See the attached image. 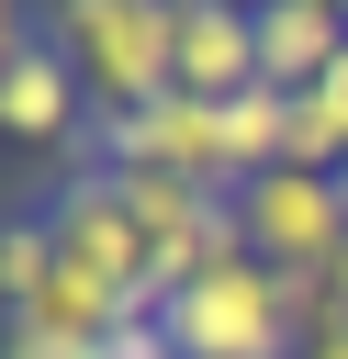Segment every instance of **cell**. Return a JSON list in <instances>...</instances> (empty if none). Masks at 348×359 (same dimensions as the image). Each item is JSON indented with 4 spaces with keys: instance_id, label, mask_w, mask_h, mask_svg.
<instances>
[{
    "instance_id": "5b68a950",
    "label": "cell",
    "mask_w": 348,
    "mask_h": 359,
    "mask_svg": "<svg viewBox=\"0 0 348 359\" xmlns=\"http://www.w3.org/2000/svg\"><path fill=\"white\" fill-rule=\"evenodd\" d=\"M0 135H11V146H67V135H90V90H79V67H67L45 34L0 67Z\"/></svg>"
},
{
    "instance_id": "277c9868",
    "label": "cell",
    "mask_w": 348,
    "mask_h": 359,
    "mask_svg": "<svg viewBox=\"0 0 348 359\" xmlns=\"http://www.w3.org/2000/svg\"><path fill=\"white\" fill-rule=\"evenodd\" d=\"M45 224H56V258H79L90 280H112V292H135V303H168V292H157V258H146V224H135V202H123V168H79V180L45 202Z\"/></svg>"
},
{
    "instance_id": "ba28073f",
    "label": "cell",
    "mask_w": 348,
    "mask_h": 359,
    "mask_svg": "<svg viewBox=\"0 0 348 359\" xmlns=\"http://www.w3.org/2000/svg\"><path fill=\"white\" fill-rule=\"evenodd\" d=\"M303 101H314V112H326V123H337V135H348V56H337V67H326V79H314V90H303Z\"/></svg>"
},
{
    "instance_id": "9c48e42d",
    "label": "cell",
    "mask_w": 348,
    "mask_h": 359,
    "mask_svg": "<svg viewBox=\"0 0 348 359\" xmlns=\"http://www.w3.org/2000/svg\"><path fill=\"white\" fill-rule=\"evenodd\" d=\"M314 292H326V314H348V236H337V258L314 269Z\"/></svg>"
},
{
    "instance_id": "52a82bcc",
    "label": "cell",
    "mask_w": 348,
    "mask_h": 359,
    "mask_svg": "<svg viewBox=\"0 0 348 359\" xmlns=\"http://www.w3.org/2000/svg\"><path fill=\"white\" fill-rule=\"evenodd\" d=\"M348 56V11L337 0H258V79L269 90H314Z\"/></svg>"
},
{
    "instance_id": "8fae6325",
    "label": "cell",
    "mask_w": 348,
    "mask_h": 359,
    "mask_svg": "<svg viewBox=\"0 0 348 359\" xmlns=\"http://www.w3.org/2000/svg\"><path fill=\"white\" fill-rule=\"evenodd\" d=\"M11 314H22V303H11V269H0V337H11Z\"/></svg>"
},
{
    "instance_id": "8992f818",
    "label": "cell",
    "mask_w": 348,
    "mask_h": 359,
    "mask_svg": "<svg viewBox=\"0 0 348 359\" xmlns=\"http://www.w3.org/2000/svg\"><path fill=\"white\" fill-rule=\"evenodd\" d=\"M180 90L191 101L258 90V11L247 0H180Z\"/></svg>"
},
{
    "instance_id": "30bf717a",
    "label": "cell",
    "mask_w": 348,
    "mask_h": 359,
    "mask_svg": "<svg viewBox=\"0 0 348 359\" xmlns=\"http://www.w3.org/2000/svg\"><path fill=\"white\" fill-rule=\"evenodd\" d=\"M292 359H348V314H326V325H314V337H303Z\"/></svg>"
},
{
    "instance_id": "3957f363",
    "label": "cell",
    "mask_w": 348,
    "mask_h": 359,
    "mask_svg": "<svg viewBox=\"0 0 348 359\" xmlns=\"http://www.w3.org/2000/svg\"><path fill=\"white\" fill-rule=\"evenodd\" d=\"M236 236H247L258 269L314 280L348 236V180L337 168H258V180H236Z\"/></svg>"
},
{
    "instance_id": "6da1fadb",
    "label": "cell",
    "mask_w": 348,
    "mask_h": 359,
    "mask_svg": "<svg viewBox=\"0 0 348 359\" xmlns=\"http://www.w3.org/2000/svg\"><path fill=\"white\" fill-rule=\"evenodd\" d=\"M45 45L79 67L90 123L101 112H146L157 90H180V0H56Z\"/></svg>"
},
{
    "instance_id": "7a4b0ae2",
    "label": "cell",
    "mask_w": 348,
    "mask_h": 359,
    "mask_svg": "<svg viewBox=\"0 0 348 359\" xmlns=\"http://www.w3.org/2000/svg\"><path fill=\"white\" fill-rule=\"evenodd\" d=\"M157 325H168L180 359H292V348H303L292 280L258 269V258H213V269H191V280L157 303Z\"/></svg>"
}]
</instances>
